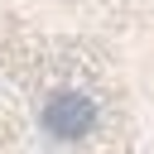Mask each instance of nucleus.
Returning <instances> with one entry per match:
<instances>
[{
    "label": "nucleus",
    "instance_id": "1",
    "mask_svg": "<svg viewBox=\"0 0 154 154\" xmlns=\"http://www.w3.org/2000/svg\"><path fill=\"white\" fill-rule=\"evenodd\" d=\"M0 82L48 154H154V0H0Z\"/></svg>",
    "mask_w": 154,
    "mask_h": 154
},
{
    "label": "nucleus",
    "instance_id": "2",
    "mask_svg": "<svg viewBox=\"0 0 154 154\" xmlns=\"http://www.w3.org/2000/svg\"><path fill=\"white\" fill-rule=\"evenodd\" d=\"M0 154H19V140H14V130L5 125V116H0Z\"/></svg>",
    "mask_w": 154,
    "mask_h": 154
}]
</instances>
